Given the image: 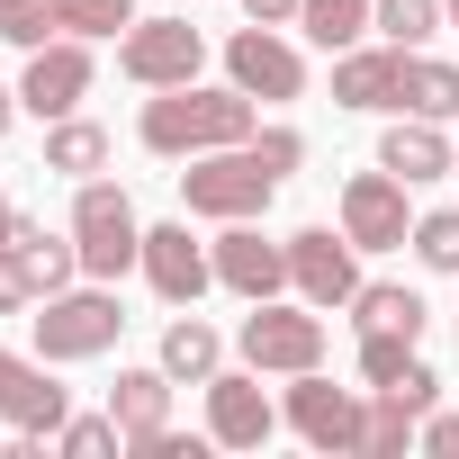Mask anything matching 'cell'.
Masks as SVG:
<instances>
[{"instance_id":"cell-1","label":"cell","mask_w":459,"mask_h":459,"mask_svg":"<svg viewBox=\"0 0 459 459\" xmlns=\"http://www.w3.org/2000/svg\"><path fill=\"white\" fill-rule=\"evenodd\" d=\"M253 91H198V82H180V91H153L144 100V117H135V135H144V153H162V162H189V153H216V144H253Z\"/></svg>"},{"instance_id":"cell-2","label":"cell","mask_w":459,"mask_h":459,"mask_svg":"<svg viewBox=\"0 0 459 459\" xmlns=\"http://www.w3.org/2000/svg\"><path fill=\"white\" fill-rule=\"evenodd\" d=\"M28 325H37V360L64 369V360H100V351H117L126 307H117V280H73V289L37 298Z\"/></svg>"},{"instance_id":"cell-3","label":"cell","mask_w":459,"mask_h":459,"mask_svg":"<svg viewBox=\"0 0 459 459\" xmlns=\"http://www.w3.org/2000/svg\"><path fill=\"white\" fill-rule=\"evenodd\" d=\"M180 198H189V216L244 225V216H262V207L280 198V171H271L253 144H216V153H189V171H180Z\"/></svg>"},{"instance_id":"cell-4","label":"cell","mask_w":459,"mask_h":459,"mask_svg":"<svg viewBox=\"0 0 459 459\" xmlns=\"http://www.w3.org/2000/svg\"><path fill=\"white\" fill-rule=\"evenodd\" d=\"M73 244H82V280H126L144 262V225L117 180H73Z\"/></svg>"},{"instance_id":"cell-5","label":"cell","mask_w":459,"mask_h":459,"mask_svg":"<svg viewBox=\"0 0 459 459\" xmlns=\"http://www.w3.org/2000/svg\"><path fill=\"white\" fill-rule=\"evenodd\" d=\"M325 307H289V298H262L253 316H244V333H235V351H244V369H262V378H298V369H325Z\"/></svg>"},{"instance_id":"cell-6","label":"cell","mask_w":459,"mask_h":459,"mask_svg":"<svg viewBox=\"0 0 459 459\" xmlns=\"http://www.w3.org/2000/svg\"><path fill=\"white\" fill-rule=\"evenodd\" d=\"M198 64H207V37L189 19H135L117 37V73L135 91H180V82H198Z\"/></svg>"},{"instance_id":"cell-7","label":"cell","mask_w":459,"mask_h":459,"mask_svg":"<svg viewBox=\"0 0 459 459\" xmlns=\"http://www.w3.org/2000/svg\"><path fill=\"white\" fill-rule=\"evenodd\" d=\"M360 405H369V387H333L325 369H298L280 423H289L307 450H360Z\"/></svg>"},{"instance_id":"cell-8","label":"cell","mask_w":459,"mask_h":459,"mask_svg":"<svg viewBox=\"0 0 459 459\" xmlns=\"http://www.w3.org/2000/svg\"><path fill=\"white\" fill-rule=\"evenodd\" d=\"M91 82H100L91 37H46V46L28 55V73H19V108L55 126V117H73V108L91 100Z\"/></svg>"},{"instance_id":"cell-9","label":"cell","mask_w":459,"mask_h":459,"mask_svg":"<svg viewBox=\"0 0 459 459\" xmlns=\"http://www.w3.org/2000/svg\"><path fill=\"white\" fill-rule=\"evenodd\" d=\"M289 289L307 298V307H351L360 298V244L351 235H333V225H307V235H289Z\"/></svg>"},{"instance_id":"cell-10","label":"cell","mask_w":459,"mask_h":459,"mask_svg":"<svg viewBox=\"0 0 459 459\" xmlns=\"http://www.w3.org/2000/svg\"><path fill=\"white\" fill-rule=\"evenodd\" d=\"M342 235H351L360 253H396V244H414V207H405V180H396L387 162L342 180Z\"/></svg>"},{"instance_id":"cell-11","label":"cell","mask_w":459,"mask_h":459,"mask_svg":"<svg viewBox=\"0 0 459 459\" xmlns=\"http://www.w3.org/2000/svg\"><path fill=\"white\" fill-rule=\"evenodd\" d=\"M225 82L253 100H307V55L280 28H235L225 37Z\"/></svg>"},{"instance_id":"cell-12","label":"cell","mask_w":459,"mask_h":459,"mask_svg":"<svg viewBox=\"0 0 459 459\" xmlns=\"http://www.w3.org/2000/svg\"><path fill=\"white\" fill-rule=\"evenodd\" d=\"M135 271L153 280L162 307H198V298L216 289V253L189 235V216H180V225H144V262H135Z\"/></svg>"},{"instance_id":"cell-13","label":"cell","mask_w":459,"mask_h":459,"mask_svg":"<svg viewBox=\"0 0 459 459\" xmlns=\"http://www.w3.org/2000/svg\"><path fill=\"white\" fill-rule=\"evenodd\" d=\"M280 432V405L262 396V369H216L207 378V441L216 450H262Z\"/></svg>"},{"instance_id":"cell-14","label":"cell","mask_w":459,"mask_h":459,"mask_svg":"<svg viewBox=\"0 0 459 459\" xmlns=\"http://www.w3.org/2000/svg\"><path fill=\"white\" fill-rule=\"evenodd\" d=\"M216 289H235L244 307L280 298V289H289V244H262V225H253V216H244V225H225V235H216Z\"/></svg>"},{"instance_id":"cell-15","label":"cell","mask_w":459,"mask_h":459,"mask_svg":"<svg viewBox=\"0 0 459 459\" xmlns=\"http://www.w3.org/2000/svg\"><path fill=\"white\" fill-rule=\"evenodd\" d=\"M64 414H73V396L46 378V360L0 351V423H10V432H37V441H55V432H64Z\"/></svg>"},{"instance_id":"cell-16","label":"cell","mask_w":459,"mask_h":459,"mask_svg":"<svg viewBox=\"0 0 459 459\" xmlns=\"http://www.w3.org/2000/svg\"><path fill=\"white\" fill-rule=\"evenodd\" d=\"M396 91H405V46H351V55H333V108L378 117V108H396Z\"/></svg>"},{"instance_id":"cell-17","label":"cell","mask_w":459,"mask_h":459,"mask_svg":"<svg viewBox=\"0 0 459 459\" xmlns=\"http://www.w3.org/2000/svg\"><path fill=\"white\" fill-rule=\"evenodd\" d=\"M378 162L405 180V189H423V180H441V171H459V144L441 135V117H414V108H396V126L378 135Z\"/></svg>"},{"instance_id":"cell-18","label":"cell","mask_w":459,"mask_h":459,"mask_svg":"<svg viewBox=\"0 0 459 459\" xmlns=\"http://www.w3.org/2000/svg\"><path fill=\"white\" fill-rule=\"evenodd\" d=\"M10 253H19V271L37 280V298H55V289L82 280V244H73V225L55 235L46 216H10Z\"/></svg>"},{"instance_id":"cell-19","label":"cell","mask_w":459,"mask_h":459,"mask_svg":"<svg viewBox=\"0 0 459 459\" xmlns=\"http://www.w3.org/2000/svg\"><path fill=\"white\" fill-rule=\"evenodd\" d=\"M153 360H162V369H171L180 387H207V378L225 369V333H216L207 316H171V325H162V351H153Z\"/></svg>"},{"instance_id":"cell-20","label":"cell","mask_w":459,"mask_h":459,"mask_svg":"<svg viewBox=\"0 0 459 459\" xmlns=\"http://www.w3.org/2000/svg\"><path fill=\"white\" fill-rule=\"evenodd\" d=\"M171 387H180V378H171L162 360H153V369H117V387H108V414L126 423V441L171 423Z\"/></svg>"},{"instance_id":"cell-21","label":"cell","mask_w":459,"mask_h":459,"mask_svg":"<svg viewBox=\"0 0 459 459\" xmlns=\"http://www.w3.org/2000/svg\"><path fill=\"white\" fill-rule=\"evenodd\" d=\"M351 325H360V333H414V342H423L432 307H423L414 289H396V280H360V298H351Z\"/></svg>"},{"instance_id":"cell-22","label":"cell","mask_w":459,"mask_h":459,"mask_svg":"<svg viewBox=\"0 0 459 459\" xmlns=\"http://www.w3.org/2000/svg\"><path fill=\"white\" fill-rule=\"evenodd\" d=\"M100 162H108V126H91L82 108L46 126V171H64V180H100Z\"/></svg>"},{"instance_id":"cell-23","label":"cell","mask_w":459,"mask_h":459,"mask_svg":"<svg viewBox=\"0 0 459 459\" xmlns=\"http://www.w3.org/2000/svg\"><path fill=\"white\" fill-rule=\"evenodd\" d=\"M396 108H414V117H459V64H441V55H405V91H396Z\"/></svg>"},{"instance_id":"cell-24","label":"cell","mask_w":459,"mask_h":459,"mask_svg":"<svg viewBox=\"0 0 459 459\" xmlns=\"http://www.w3.org/2000/svg\"><path fill=\"white\" fill-rule=\"evenodd\" d=\"M369 19H378V0H298V28H307L325 55H351V46L369 37Z\"/></svg>"},{"instance_id":"cell-25","label":"cell","mask_w":459,"mask_h":459,"mask_svg":"<svg viewBox=\"0 0 459 459\" xmlns=\"http://www.w3.org/2000/svg\"><path fill=\"white\" fill-rule=\"evenodd\" d=\"M414 432H423V414H414L405 396L369 387V405H360V450H369V459H396V450H405Z\"/></svg>"},{"instance_id":"cell-26","label":"cell","mask_w":459,"mask_h":459,"mask_svg":"<svg viewBox=\"0 0 459 459\" xmlns=\"http://www.w3.org/2000/svg\"><path fill=\"white\" fill-rule=\"evenodd\" d=\"M369 28H378L387 46H405V55H414V46H432L450 19H441V0H378V19H369Z\"/></svg>"},{"instance_id":"cell-27","label":"cell","mask_w":459,"mask_h":459,"mask_svg":"<svg viewBox=\"0 0 459 459\" xmlns=\"http://www.w3.org/2000/svg\"><path fill=\"white\" fill-rule=\"evenodd\" d=\"M55 28L64 37H126L135 28V0H55Z\"/></svg>"},{"instance_id":"cell-28","label":"cell","mask_w":459,"mask_h":459,"mask_svg":"<svg viewBox=\"0 0 459 459\" xmlns=\"http://www.w3.org/2000/svg\"><path fill=\"white\" fill-rule=\"evenodd\" d=\"M414 262H423V271H441V280H459V207L414 216Z\"/></svg>"},{"instance_id":"cell-29","label":"cell","mask_w":459,"mask_h":459,"mask_svg":"<svg viewBox=\"0 0 459 459\" xmlns=\"http://www.w3.org/2000/svg\"><path fill=\"white\" fill-rule=\"evenodd\" d=\"M55 450H64V459H108V450H126V423H117V414H64Z\"/></svg>"},{"instance_id":"cell-30","label":"cell","mask_w":459,"mask_h":459,"mask_svg":"<svg viewBox=\"0 0 459 459\" xmlns=\"http://www.w3.org/2000/svg\"><path fill=\"white\" fill-rule=\"evenodd\" d=\"M414 369V333H360V387H396Z\"/></svg>"},{"instance_id":"cell-31","label":"cell","mask_w":459,"mask_h":459,"mask_svg":"<svg viewBox=\"0 0 459 459\" xmlns=\"http://www.w3.org/2000/svg\"><path fill=\"white\" fill-rule=\"evenodd\" d=\"M253 153H262V162L289 180V171L307 162V135H298V126H253Z\"/></svg>"},{"instance_id":"cell-32","label":"cell","mask_w":459,"mask_h":459,"mask_svg":"<svg viewBox=\"0 0 459 459\" xmlns=\"http://www.w3.org/2000/svg\"><path fill=\"white\" fill-rule=\"evenodd\" d=\"M28 307H37V280L19 271V253H10V244H0V316H28Z\"/></svg>"},{"instance_id":"cell-33","label":"cell","mask_w":459,"mask_h":459,"mask_svg":"<svg viewBox=\"0 0 459 459\" xmlns=\"http://www.w3.org/2000/svg\"><path fill=\"white\" fill-rule=\"evenodd\" d=\"M126 450H135V459H198L207 441H189V432H171V423H162V432H135Z\"/></svg>"},{"instance_id":"cell-34","label":"cell","mask_w":459,"mask_h":459,"mask_svg":"<svg viewBox=\"0 0 459 459\" xmlns=\"http://www.w3.org/2000/svg\"><path fill=\"white\" fill-rule=\"evenodd\" d=\"M387 396H405V405H414V414H432V405H441V378H432V369H423V360H414V369H405V378H396V387H387Z\"/></svg>"},{"instance_id":"cell-35","label":"cell","mask_w":459,"mask_h":459,"mask_svg":"<svg viewBox=\"0 0 459 459\" xmlns=\"http://www.w3.org/2000/svg\"><path fill=\"white\" fill-rule=\"evenodd\" d=\"M432 459H459V414H423V432H414Z\"/></svg>"},{"instance_id":"cell-36","label":"cell","mask_w":459,"mask_h":459,"mask_svg":"<svg viewBox=\"0 0 459 459\" xmlns=\"http://www.w3.org/2000/svg\"><path fill=\"white\" fill-rule=\"evenodd\" d=\"M244 19H253V28H289V19H298V0H244Z\"/></svg>"},{"instance_id":"cell-37","label":"cell","mask_w":459,"mask_h":459,"mask_svg":"<svg viewBox=\"0 0 459 459\" xmlns=\"http://www.w3.org/2000/svg\"><path fill=\"white\" fill-rule=\"evenodd\" d=\"M19 126V91H0V135H10Z\"/></svg>"},{"instance_id":"cell-38","label":"cell","mask_w":459,"mask_h":459,"mask_svg":"<svg viewBox=\"0 0 459 459\" xmlns=\"http://www.w3.org/2000/svg\"><path fill=\"white\" fill-rule=\"evenodd\" d=\"M0 244H10V189H0Z\"/></svg>"},{"instance_id":"cell-39","label":"cell","mask_w":459,"mask_h":459,"mask_svg":"<svg viewBox=\"0 0 459 459\" xmlns=\"http://www.w3.org/2000/svg\"><path fill=\"white\" fill-rule=\"evenodd\" d=\"M441 19H450V28H459V0H441Z\"/></svg>"}]
</instances>
